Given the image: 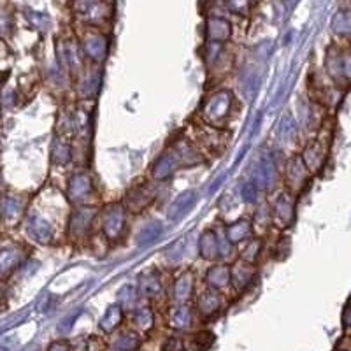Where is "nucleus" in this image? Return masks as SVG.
Segmentation results:
<instances>
[{
	"instance_id": "1",
	"label": "nucleus",
	"mask_w": 351,
	"mask_h": 351,
	"mask_svg": "<svg viewBox=\"0 0 351 351\" xmlns=\"http://www.w3.org/2000/svg\"><path fill=\"white\" fill-rule=\"evenodd\" d=\"M125 228H127V209L120 204L108 206L102 213V230L106 237L118 241L125 234Z\"/></svg>"
},
{
	"instance_id": "2",
	"label": "nucleus",
	"mask_w": 351,
	"mask_h": 351,
	"mask_svg": "<svg viewBox=\"0 0 351 351\" xmlns=\"http://www.w3.org/2000/svg\"><path fill=\"white\" fill-rule=\"evenodd\" d=\"M232 95L230 92H218L208 100L204 108V118L211 125H219L230 112Z\"/></svg>"
},
{
	"instance_id": "3",
	"label": "nucleus",
	"mask_w": 351,
	"mask_h": 351,
	"mask_svg": "<svg viewBox=\"0 0 351 351\" xmlns=\"http://www.w3.org/2000/svg\"><path fill=\"white\" fill-rule=\"evenodd\" d=\"M74 9L88 23H99L109 16L106 0H74Z\"/></svg>"
},
{
	"instance_id": "4",
	"label": "nucleus",
	"mask_w": 351,
	"mask_h": 351,
	"mask_svg": "<svg viewBox=\"0 0 351 351\" xmlns=\"http://www.w3.org/2000/svg\"><path fill=\"white\" fill-rule=\"evenodd\" d=\"M97 216V209L90 208V206H81V208L74 209L69 219V236L81 237L86 236L90 227H92L93 219Z\"/></svg>"
},
{
	"instance_id": "5",
	"label": "nucleus",
	"mask_w": 351,
	"mask_h": 351,
	"mask_svg": "<svg viewBox=\"0 0 351 351\" xmlns=\"http://www.w3.org/2000/svg\"><path fill=\"white\" fill-rule=\"evenodd\" d=\"M293 218H295V199L288 192L281 193L274 204L272 219L280 228H287L293 223Z\"/></svg>"
},
{
	"instance_id": "6",
	"label": "nucleus",
	"mask_w": 351,
	"mask_h": 351,
	"mask_svg": "<svg viewBox=\"0 0 351 351\" xmlns=\"http://www.w3.org/2000/svg\"><path fill=\"white\" fill-rule=\"evenodd\" d=\"M309 169L302 156H293L287 165V181L293 192H300L309 181Z\"/></svg>"
},
{
	"instance_id": "7",
	"label": "nucleus",
	"mask_w": 351,
	"mask_h": 351,
	"mask_svg": "<svg viewBox=\"0 0 351 351\" xmlns=\"http://www.w3.org/2000/svg\"><path fill=\"white\" fill-rule=\"evenodd\" d=\"M155 193L156 192L153 190L152 186H149L148 183L132 188L127 195V200H125V204H127V209H130L132 213L143 211V209L148 208L149 204H152V200L155 199Z\"/></svg>"
},
{
	"instance_id": "8",
	"label": "nucleus",
	"mask_w": 351,
	"mask_h": 351,
	"mask_svg": "<svg viewBox=\"0 0 351 351\" xmlns=\"http://www.w3.org/2000/svg\"><path fill=\"white\" fill-rule=\"evenodd\" d=\"M197 199H199V195H197L193 190H188V192H183L181 195L176 197V200L169 206L167 209L169 219H172V221H180L188 211H192Z\"/></svg>"
},
{
	"instance_id": "9",
	"label": "nucleus",
	"mask_w": 351,
	"mask_h": 351,
	"mask_svg": "<svg viewBox=\"0 0 351 351\" xmlns=\"http://www.w3.org/2000/svg\"><path fill=\"white\" fill-rule=\"evenodd\" d=\"M327 69L335 80L351 81V51L330 55L327 60Z\"/></svg>"
},
{
	"instance_id": "10",
	"label": "nucleus",
	"mask_w": 351,
	"mask_h": 351,
	"mask_svg": "<svg viewBox=\"0 0 351 351\" xmlns=\"http://www.w3.org/2000/svg\"><path fill=\"white\" fill-rule=\"evenodd\" d=\"M83 51L92 60H104V56L108 55V39L100 34H90L83 40Z\"/></svg>"
},
{
	"instance_id": "11",
	"label": "nucleus",
	"mask_w": 351,
	"mask_h": 351,
	"mask_svg": "<svg viewBox=\"0 0 351 351\" xmlns=\"http://www.w3.org/2000/svg\"><path fill=\"white\" fill-rule=\"evenodd\" d=\"M253 232H255V223H253L252 219L247 218H241L234 223H230L227 227V237L232 244H237V243H243V241L250 239L253 236Z\"/></svg>"
},
{
	"instance_id": "12",
	"label": "nucleus",
	"mask_w": 351,
	"mask_h": 351,
	"mask_svg": "<svg viewBox=\"0 0 351 351\" xmlns=\"http://www.w3.org/2000/svg\"><path fill=\"white\" fill-rule=\"evenodd\" d=\"M92 178L84 172H80V174L72 176V180L69 181V197L71 200L77 202V200L84 199L88 193L92 192Z\"/></svg>"
},
{
	"instance_id": "13",
	"label": "nucleus",
	"mask_w": 351,
	"mask_h": 351,
	"mask_svg": "<svg viewBox=\"0 0 351 351\" xmlns=\"http://www.w3.org/2000/svg\"><path fill=\"white\" fill-rule=\"evenodd\" d=\"M221 244H219V237L216 236L215 232L208 230L204 232L199 239V253L202 258L206 260H216L221 256Z\"/></svg>"
},
{
	"instance_id": "14",
	"label": "nucleus",
	"mask_w": 351,
	"mask_h": 351,
	"mask_svg": "<svg viewBox=\"0 0 351 351\" xmlns=\"http://www.w3.org/2000/svg\"><path fill=\"white\" fill-rule=\"evenodd\" d=\"M253 276H255L253 263L239 260V262L232 267V285H234L236 290H244L247 285L252 283Z\"/></svg>"
},
{
	"instance_id": "15",
	"label": "nucleus",
	"mask_w": 351,
	"mask_h": 351,
	"mask_svg": "<svg viewBox=\"0 0 351 351\" xmlns=\"http://www.w3.org/2000/svg\"><path fill=\"white\" fill-rule=\"evenodd\" d=\"M232 27L225 18L213 16L208 21V39L211 43H223L230 37Z\"/></svg>"
},
{
	"instance_id": "16",
	"label": "nucleus",
	"mask_w": 351,
	"mask_h": 351,
	"mask_svg": "<svg viewBox=\"0 0 351 351\" xmlns=\"http://www.w3.org/2000/svg\"><path fill=\"white\" fill-rule=\"evenodd\" d=\"M178 165H180V160H178L176 155H169V153L167 155H162L156 160L155 165H153V178H155L156 181L167 180V178H171V176L174 174Z\"/></svg>"
},
{
	"instance_id": "17",
	"label": "nucleus",
	"mask_w": 351,
	"mask_h": 351,
	"mask_svg": "<svg viewBox=\"0 0 351 351\" xmlns=\"http://www.w3.org/2000/svg\"><path fill=\"white\" fill-rule=\"evenodd\" d=\"M255 183L262 184V186L271 188L272 184L276 183V167L274 162H272L269 156H263L260 160L258 164H256V171H255Z\"/></svg>"
},
{
	"instance_id": "18",
	"label": "nucleus",
	"mask_w": 351,
	"mask_h": 351,
	"mask_svg": "<svg viewBox=\"0 0 351 351\" xmlns=\"http://www.w3.org/2000/svg\"><path fill=\"white\" fill-rule=\"evenodd\" d=\"M27 232L37 243H49L51 241V227H49L48 221H44L39 216H32V218L27 221Z\"/></svg>"
},
{
	"instance_id": "19",
	"label": "nucleus",
	"mask_w": 351,
	"mask_h": 351,
	"mask_svg": "<svg viewBox=\"0 0 351 351\" xmlns=\"http://www.w3.org/2000/svg\"><path fill=\"white\" fill-rule=\"evenodd\" d=\"M232 281V269L227 265H213L208 271V285L211 290H221Z\"/></svg>"
},
{
	"instance_id": "20",
	"label": "nucleus",
	"mask_w": 351,
	"mask_h": 351,
	"mask_svg": "<svg viewBox=\"0 0 351 351\" xmlns=\"http://www.w3.org/2000/svg\"><path fill=\"white\" fill-rule=\"evenodd\" d=\"M304 162H306L307 169L313 172H318L324 165V160H325V152H324V146L319 143H311L307 144L306 152L302 155Z\"/></svg>"
},
{
	"instance_id": "21",
	"label": "nucleus",
	"mask_w": 351,
	"mask_h": 351,
	"mask_svg": "<svg viewBox=\"0 0 351 351\" xmlns=\"http://www.w3.org/2000/svg\"><path fill=\"white\" fill-rule=\"evenodd\" d=\"M193 293V276L190 272L181 274L174 283V299L178 304H184Z\"/></svg>"
},
{
	"instance_id": "22",
	"label": "nucleus",
	"mask_w": 351,
	"mask_h": 351,
	"mask_svg": "<svg viewBox=\"0 0 351 351\" xmlns=\"http://www.w3.org/2000/svg\"><path fill=\"white\" fill-rule=\"evenodd\" d=\"M219 306H221V300H219L218 293L216 291H204L202 295L199 297V300H197V309H199V313L202 316H213L215 313H218Z\"/></svg>"
},
{
	"instance_id": "23",
	"label": "nucleus",
	"mask_w": 351,
	"mask_h": 351,
	"mask_svg": "<svg viewBox=\"0 0 351 351\" xmlns=\"http://www.w3.org/2000/svg\"><path fill=\"white\" fill-rule=\"evenodd\" d=\"M123 322V309H121L120 304H112L108 307L106 315L100 319L99 327L104 332H112L120 327V324Z\"/></svg>"
},
{
	"instance_id": "24",
	"label": "nucleus",
	"mask_w": 351,
	"mask_h": 351,
	"mask_svg": "<svg viewBox=\"0 0 351 351\" xmlns=\"http://www.w3.org/2000/svg\"><path fill=\"white\" fill-rule=\"evenodd\" d=\"M162 232H164V225L160 223V221H152V223H146L139 230V236H137V244H139L141 247L149 246V244H153L160 236H162Z\"/></svg>"
},
{
	"instance_id": "25",
	"label": "nucleus",
	"mask_w": 351,
	"mask_h": 351,
	"mask_svg": "<svg viewBox=\"0 0 351 351\" xmlns=\"http://www.w3.org/2000/svg\"><path fill=\"white\" fill-rule=\"evenodd\" d=\"M192 309L186 304H180L171 311V327L172 328H188L192 325Z\"/></svg>"
},
{
	"instance_id": "26",
	"label": "nucleus",
	"mask_w": 351,
	"mask_h": 351,
	"mask_svg": "<svg viewBox=\"0 0 351 351\" xmlns=\"http://www.w3.org/2000/svg\"><path fill=\"white\" fill-rule=\"evenodd\" d=\"M139 291L144 297H156L162 291V283L155 272H146L139 278Z\"/></svg>"
},
{
	"instance_id": "27",
	"label": "nucleus",
	"mask_w": 351,
	"mask_h": 351,
	"mask_svg": "<svg viewBox=\"0 0 351 351\" xmlns=\"http://www.w3.org/2000/svg\"><path fill=\"white\" fill-rule=\"evenodd\" d=\"M332 30L337 36H351V11H339L332 20Z\"/></svg>"
},
{
	"instance_id": "28",
	"label": "nucleus",
	"mask_w": 351,
	"mask_h": 351,
	"mask_svg": "<svg viewBox=\"0 0 351 351\" xmlns=\"http://www.w3.org/2000/svg\"><path fill=\"white\" fill-rule=\"evenodd\" d=\"M134 324L137 325L141 332H148L149 328L155 324V318H153V313L149 307H139L136 313H134Z\"/></svg>"
},
{
	"instance_id": "29",
	"label": "nucleus",
	"mask_w": 351,
	"mask_h": 351,
	"mask_svg": "<svg viewBox=\"0 0 351 351\" xmlns=\"http://www.w3.org/2000/svg\"><path fill=\"white\" fill-rule=\"evenodd\" d=\"M139 348V339L134 334H121L120 337H116L112 343L111 351H137Z\"/></svg>"
},
{
	"instance_id": "30",
	"label": "nucleus",
	"mask_w": 351,
	"mask_h": 351,
	"mask_svg": "<svg viewBox=\"0 0 351 351\" xmlns=\"http://www.w3.org/2000/svg\"><path fill=\"white\" fill-rule=\"evenodd\" d=\"M215 334L209 330H202L199 334L193 335V341H192V346L195 351H208L209 348L215 344Z\"/></svg>"
},
{
	"instance_id": "31",
	"label": "nucleus",
	"mask_w": 351,
	"mask_h": 351,
	"mask_svg": "<svg viewBox=\"0 0 351 351\" xmlns=\"http://www.w3.org/2000/svg\"><path fill=\"white\" fill-rule=\"evenodd\" d=\"M260 250H262V241L260 239L252 241V243L244 247L243 253H241V260H244V262H250V263H255Z\"/></svg>"
},
{
	"instance_id": "32",
	"label": "nucleus",
	"mask_w": 351,
	"mask_h": 351,
	"mask_svg": "<svg viewBox=\"0 0 351 351\" xmlns=\"http://www.w3.org/2000/svg\"><path fill=\"white\" fill-rule=\"evenodd\" d=\"M293 132H295V123L291 121L290 116H285L280 125H278V137L280 139H291Z\"/></svg>"
},
{
	"instance_id": "33",
	"label": "nucleus",
	"mask_w": 351,
	"mask_h": 351,
	"mask_svg": "<svg viewBox=\"0 0 351 351\" xmlns=\"http://www.w3.org/2000/svg\"><path fill=\"white\" fill-rule=\"evenodd\" d=\"M256 195H258V184H256L255 181H247V183L243 184V188H241V197H243L247 204L255 202Z\"/></svg>"
},
{
	"instance_id": "34",
	"label": "nucleus",
	"mask_w": 351,
	"mask_h": 351,
	"mask_svg": "<svg viewBox=\"0 0 351 351\" xmlns=\"http://www.w3.org/2000/svg\"><path fill=\"white\" fill-rule=\"evenodd\" d=\"M225 8H228L230 11L239 12V14H246L250 11V5H252V0H223Z\"/></svg>"
},
{
	"instance_id": "35",
	"label": "nucleus",
	"mask_w": 351,
	"mask_h": 351,
	"mask_svg": "<svg viewBox=\"0 0 351 351\" xmlns=\"http://www.w3.org/2000/svg\"><path fill=\"white\" fill-rule=\"evenodd\" d=\"M21 211V206H20V200L14 199V197H8L4 202V215L8 218H14V216L20 215Z\"/></svg>"
},
{
	"instance_id": "36",
	"label": "nucleus",
	"mask_w": 351,
	"mask_h": 351,
	"mask_svg": "<svg viewBox=\"0 0 351 351\" xmlns=\"http://www.w3.org/2000/svg\"><path fill=\"white\" fill-rule=\"evenodd\" d=\"M71 148H69L67 144H56V148H55V160L58 162L60 165H65L71 160Z\"/></svg>"
},
{
	"instance_id": "37",
	"label": "nucleus",
	"mask_w": 351,
	"mask_h": 351,
	"mask_svg": "<svg viewBox=\"0 0 351 351\" xmlns=\"http://www.w3.org/2000/svg\"><path fill=\"white\" fill-rule=\"evenodd\" d=\"M99 84H100L99 74H93L92 77H86L83 83V95H95Z\"/></svg>"
},
{
	"instance_id": "38",
	"label": "nucleus",
	"mask_w": 351,
	"mask_h": 351,
	"mask_svg": "<svg viewBox=\"0 0 351 351\" xmlns=\"http://www.w3.org/2000/svg\"><path fill=\"white\" fill-rule=\"evenodd\" d=\"M269 221H271V218H269L267 206H262V208L256 209L255 218H253V223H255V227H256V225H260V227L265 228L269 225Z\"/></svg>"
},
{
	"instance_id": "39",
	"label": "nucleus",
	"mask_w": 351,
	"mask_h": 351,
	"mask_svg": "<svg viewBox=\"0 0 351 351\" xmlns=\"http://www.w3.org/2000/svg\"><path fill=\"white\" fill-rule=\"evenodd\" d=\"M162 351H186L183 339L180 337H169L162 346Z\"/></svg>"
},
{
	"instance_id": "40",
	"label": "nucleus",
	"mask_w": 351,
	"mask_h": 351,
	"mask_svg": "<svg viewBox=\"0 0 351 351\" xmlns=\"http://www.w3.org/2000/svg\"><path fill=\"white\" fill-rule=\"evenodd\" d=\"M18 260H20L18 258V252H14V250H11V258H8V255H5V253H2V272H4V274H8V272L11 271L14 265H16Z\"/></svg>"
},
{
	"instance_id": "41",
	"label": "nucleus",
	"mask_w": 351,
	"mask_h": 351,
	"mask_svg": "<svg viewBox=\"0 0 351 351\" xmlns=\"http://www.w3.org/2000/svg\"><path fill=\"white\" fill-rule=\"evenodd\" d=\"M48 351H72V350L67 343H64V341H58V343H53L51 346H49Z\"/></svg>"
},
{
	"instance_id": "42",
	"label": "nucleus",
	"mask_w": 351,
	"mask_h": 351,
	"mask_svg": "<svg viewBox=\"0 0 351 351\" xmlns=\"http://www.w3.org/2000/svg\"><path fill=\"white\" fill-rule=\"evenodd\" d=\"M344 327L351 328V300L346 306V309H344Z\"/></svg>"
}]
</instances>
